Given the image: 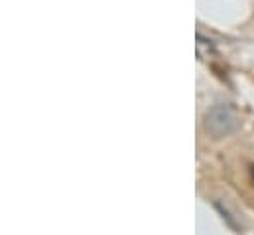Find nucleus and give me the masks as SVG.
<instances>
[{
    "instance_id": "obj_1",
    "label": "nucleus",
    "mask_w": 254,
    "mask_h": 235,
    "mask_svg": "<svg viewBox=\"0 0 254 235\" xmlns=\"http://www.w3.org/2000/svg\"><path fill=\"white\" fill-rule=\"evenodd\" d=\"M221 117L215 118V115H207V130H211L215 136H223L227 132H231L235 128V117L231 115V111L227 107H217Z\"/></svg>"
},
{
    "instance_id": "obj_2",
    "label": "nucleus",
    "mask_w": 254,
    "mask_h": 235,
    "mask_svg": "<svg viewBox=\"0 0 254 235\" xmlns=\"http://www.w3.org/2000/svg\"><path fill=\"white\" fill-rule=\"evenodd\" d=\"M251 178H253V182H254V166L251 168Z\"/></svg>"
}]
</instances>
